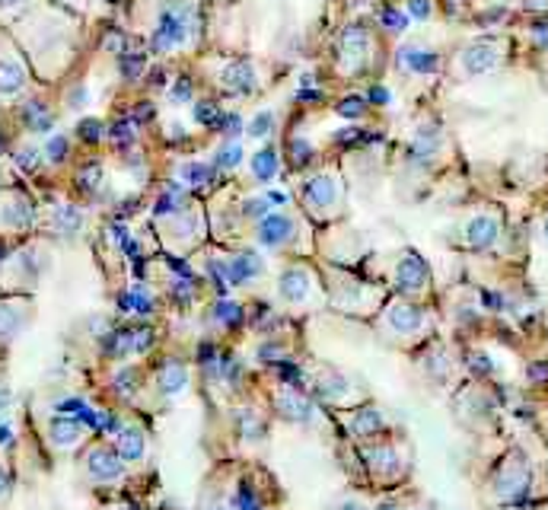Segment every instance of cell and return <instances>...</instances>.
I'll return each mask as SVG.
<instances>
[{
    "label": "cell",
    "mask_w": 548,
    "mask_h": 510,
    "mask_svg": "<svg viewBox=\"0 0 548 510\" xmlns=\"http://www.w3.org/2000/svg\"><path fill=\"white\" fill-rule=\"evenodd\" d=\"M13 29L16 48L23 51L32 73L39 80H55L71 67L73 42H77V23L71 19V13L42 4L39 10L23 16Z\"/></svg>",
    "instance_id": "obj_1"
},
{
    "label": "cell",
    "mask_w": 548,
    "mask_h": 510,
    "mask_svg": "<svg viewBox=\"0 0 548 510\" xmlns=\"http://www.w3.org/2000/svg\"><path fill=\"white\" fill-rule=\"evenodd\" d=\"M376 332L398 348H421V342L434 332V316L421 300L392 297L376 313Z\"/></svg>",
    "instance_id": "obj_2"
},
{
    "label": "cell",
    "mask_w": 548,
    "mask_h": 510,
    "mask_svg": "<svg viewBox=\"0 0 548 510\" xmlns=\"http://www.w3.org/2000/svg\"><path fill=\"white\" fill-rule=\"evenodd\" d=\"M322 290H326V300L335 310L351 313V316H376L386 303V290L380 284H370V281L358 278L344 268H335V265L322 271Z\"/></svg>",
    "instance_id": "obj_3"
},
{
    "label": "cell",
    "mask_w": 548,
    "mask_h": 510,
    "mask_svg": "<svg viewBox=\"0 0 548 510\" xmlns=\"http://www.w3.org/2000/svg\"><path fill=\"white\" fill-rule=\"evenodd\" d=\"M306 392L316 398L319 406H328L335 412L370 402V392H367L364 382L335 364H313L306 370Z\"/></svg>",
    "instance_id": "obj_4"
},
{
    "label": "cell",
    "mask_w": 548,
    "mask_h": 510,
    "mask_svg": "<svg viewBox=\"0 0 548 510\" xmlns=\"http://www.w3.org/2000/svg\"><path fill=\"white\" fill-rule=\"evenodd\" d=\"M274 297H278L281 306L290 313L316 310V306L326 303L322 274L306 262H287L284 268L274 274Z\"/></svg>",
    "instance_id": "obj_5"
},
{
    "label": "cell",
    "mask_w": 548,
    "mask_h": 510,
    "mask_svg": "<svg viewBox=\"0 0 548 510\" xmlns=\"http://www.w3.org/2000/svg\"><path fill=\"white\" fill-rule=\"evenodd\" d=\"M507 39L501 35H485V39H472L459 48L450 61V73L462 83H472V80L491 77L504 67L507 61Z\"/></svg>",
    "instance_id": "obj_6"
},
{
    "label": "cell",
    "mask_w": 548,
    "mask_h": 510,
    "mask_svg": "<svg viewBox=\"0 0 548 510\" xmlns=\"http://www.w3.org/2000/svg\"><path fill=\"white\" fill-rule=\"evenodd\" d=\"M360 460H364V469L370 475L374 485H398L402 478L412 469V453H408L405 444L392 440V434L376 440H364L360 444Z\"/></svg>",
    "instance_id": "obj_7"
},
{
    "label": "cell",
    "mask_w": 548,
    "mask_h": 510,
    "mask_svg": "<svg viewBox=\"0 0 548 510\" xmlns=\"http://www.w3.org/2000/svg\"><path fill=\"white\" fill-rule=\"evenodd\" d=\"M300 205L310 217L319 220H335L344 211V182L335 169H316L303 179Z\"/></svg>",
    "instance_id": "obj_8"
},
{
    "label": "cell",
    "mask_w": 548,
    "mask_h": 510,
    "mask_svg": "<svg viewBox=\"0 0 548 510\" xmlns=\"http://www.w3.org/2000/svg\"><path fill=\"white\" fill-rule=\"evenodd\" d=\"M533 488V466L526 460V453L510 450L498 466H494L491 478H488V494L494 504H520Z\"/></svg>",
    "instance_id": "obj_9"
},
{
    "label": "cell",
    "mask_w": 548,
    "mask_h": 510,
    "mask_svg": "<svg viewBox=\"0 0 548 510\" xmlns=\"http://www.w3.org/2000/svg\"><path fill=\"white\" fill-rule=\"evenodd\" d=\"M195 39V10L185 0H169L166 7H159L157 26H153V48L163 55L182 51Z\"/></svg>",
    "instance_id": "obj_10"
},
{
    "label": "cell",
    "mask_w": 548,
    "mask_h": 510,
    "mask_svg": "<svg viewBox=\"0 0 548 510\" xmlns=\"http://www.w3.org/2000/svg\"><path fill=\"white\" fill-rule=\"evenodd\" d=\"M255 243L268 252H300V239L306 233V220L290 211H268L262 220L252 223Z\"/></svg>",
    "instance_id": "obj_11"
},
{
    "label": "cell",
    "mask_w": 548,
    "mask_h": 510,
    "mask_svg": "<svg viewBox=\"0 0 548 510\" xmlns=\"http://www.w3.org/2000/svg\"><path fill=\"white\" fill-rule=\"evenodd\" d=\"M390 287L398 297L424 300L430 294V268L414 249H398L390 259Z\"/></svg>",
    "instance_id": "obj_12"
},
{
    "label": "cell",
    "mask_w": 548,
    "mask_h": 510,
    "mask_svg": "<svg viewBox=\"0 0 548 510\" xmlns=\"http://www.w3.org/2000/svg\"><path fill=\"white\" fill-rule=\"evenodd\" d=\"M157 230H159V236H163V243H166V249L182 255L201 243V236H205V220H201V211L182 205V207H175V211H169V214H159Z\"/></svg>",
    "instance_id": "obj_13"
},
{
    "label": "cell",
    "mask_w": 548,
    "mask_h": 510,
    "mask_svg": "<svg viewBox=\"0 0 548 510\" xmlns=\"http://www.w3.org/2000/svg\"><path fill=\"white\" fill-rule=\"evenodd\" d=\"M80 466H83V475L96 488H119L127 478V466L121 462V456L115 453V446L109 440H93L80 456Z\"/></svg>",
    "instance_id": "obj_14"
},
{
    "label": "cell",
    "mask_w": 548,
    "mask_h": 510,
    "mask_svg": "<svg viewBox=\"0 0 548 510\" xmlns=\"http://www.w3.org/2000/svg\"><path fill=\"white\" fill-rule=\"evenodd\" d=\"M32 80H35V73H32L23 51H19L13 42H4V45H0V103H16V99H23L32 89Z\"/></svg>",
    "instance_id": "obj_15"
},
{
    "label": "cell",
    "mask_w": 548,
    "mask_h": 510,
    "mask_svg": "<svg viewBox=\"0 0 548 510\" xmlns=\"http://www.w3.org/2000/svg\"><path fill=\"white\" fill-rule=\"evenodd\" d=\"M376 39L367 26H348L338 39V71L344 77H358L374 64Z\"/></svg>",
    "instance_id": "obj_16"
},
{
    "label": "cell",
    "mask_w": 548,
    "mask_h": 510,
    "mask_svg": "<svg viewBox=\"0 0 548 510\" xmlns=\"http://www.w3.org/2000/svg\"><path fill=\"white\" fill-rule=\"evenodd\" d=\"M4 284L10 290H32L39 284V278L48 271V252L42 246H23L16 249L4 262Z\"/></svg>",
    "instance_id": "obj_17"
},
{
    "label": "cell",
    "mask_w": 548,
    "mask_h": 510,
    "mask_svg": "<svg viewBox=\"0 0 548 510\" xmlns=\"http://www.w3.org/2000/svg\"><path fill=\"white\" fill-rule=\"evenodd\" d=\"M501 230H504L501 211H494V207H482V211H472L469 217H462L459 243H462V249L485 252V249L498 246Z\"/></svg>",
    "instance_id": "obj_18"
},
{
    "label": "cell",
    "mask_w": 548,
    "mask_h": 510,
    "mask_svg": "<svg viewBox=\"0 0 548 510\" xmlns=\"http://www.w3.org/2000/svg\"><path fill=\"white\" fill-rule=\"evenodd\" d=\"M35 223H39V211L26 191H0V233L19 236V233H29Z\"/></svg>",
    "instance_id": "obj_19"
},
{
    "label": "cell",
    "mask_w": 548,
    "mask_h": 510,
    "mask_svg": "<svg viewBox=\"0 0 548 510\" xmlns=\"http://www.w3.org/2000/svg\"><path fill=\"white\" fill-rule=\"evenodd\" d=\"M335 414L344 421V430H348L351 437H358L360 444H364V440H376V437L392 434V428H390V421H386L382 408L370 406V402L354 406V408H344V412H335Z\"/></svg>",
    "instance_id": "obj_20"
},
{
    "label": "cell",
    "mask_w": 548,
    "mask_h": 510,
    "mask_svg": "<svg viewBox=\"0 0 548 510\" xmlns=\"http://www.w3.org/2000/svg\"><path fill=\"white\" fill-rule=\"evenodd\" d=\"M191 382V367L179 358H166L159 367H153L147 374V390H153L157 398H175L179 392L189 390Z\"/></svg>",
    "instance_id": "obj_21"
},
{
    "label": "cell",
    "mask_w": 548,
    "mask_h": 510,
    "mask_svg": "<svg viewBox=\"0 0 548 510\" xmlns=\"http://www.w3.org/2000/svg\"><path fill=\"white\" fill-rule=\"evenodd\" d=\"M112 446H115V453L121 456V462H125L127 469H141L143 462L151 460V434H147V428L141 421L121 424Z\"/></svg>",
    "instance_id": "obj_22"
},
{
    "label": "cell",
    "mask_w": 548,
    "mask_h": 510,
    "mask_svg": "<svg viewBox=\"0 0 548 510\" xmlns=\"http://www.w3.org/2000/svg\"><path fill=\"white\" fill-rule=\"evenodd\" d=\"M223 274L233 287H255L259 281L268 278V265L255 249H239L223 262Z\"/></svg>",
    "instance_id": "obj_23"
},
{
    "label": "cell",
    "mask_w": 548,
    "mask_h": 510,
    "mask_svg": "<svg viewBox=\"0 0 548 510\" xmlns=\"http://www.w3.org/2000/svg\"><path fill=\"white\" fill-rule=\"evenodd\" d=\"M498 414V402L485 386H469L459 392V418L469 428H482V424H494Z\"/></svg>",
    "instance_id": "obj_24"
},
{
    "label": "cell",
    "mask_w": 548,
    "mask_h": 510,
    "mask_svg": "<svg viewBox=\"0 0 548 510\" xmlns=\"http://www.w3.org/2000/svg\"><path fill=\"white\" fill-rule=\"evenodd\" d=\"M45 437L58 453H73L80 444H87L89 440V428L80 421V418H71V414H55V418L48 421Z\"/></svg>",
    "instance_id": "obj_25"
},
{
    "label": "cell",
    "mask_w": 548,
    "mask_h": 510,
    "mask_svg": "<svg viewBox=\"0 0 548 510\" xmlns=\"http://www.w3.org/2000/svg\"><path fill=\"white\" fill-rule=\"evenodd\" d=\"M220 87L233 96H252L259 89V67L249 58L227 61L220 71Z\"/></svg>",
    "instance_id": "obj_26"
},
{
    "label": "cell",
    "mask_w": 548,
    "mask_h": 510,
    "mask_svg": "<svg viewBox=\"0 0 548 510\" xmlns=\"http://www.w3.org/2000/svg\"><path fill=\"white\" fill-rule=\"evenodd\" d=\"M268 424H271V418L265 412H259L255 406H239L236 412H233L230 428L236 430V437L243 440V444H262V440L268 437Z\"/></svg>",
    "instance_id": "obj_27"
},
{
    "label": "cell",
    "mask_w": 548,
    "mask_h": 510,
    "mask_svg": "<svg viewBox=\"0 0 548 510\" xmlns=\"http://www.w3.org/2000/svg\"><path fill=\"white\" fill-rule=\"evenodd\" d=\"M418 367H421V374L428 376L430 382H437V386L450 382L456 374V360L450 358V351H446L444 344H430V348H424L421 354H418Z\"/></svg>",
    "instance_id": "obj_28"
},
{
    "label": "cell",
    "mask_w": 548,
    "mask_h": 510,
    "mask_svg": "<svg viewBox=\"0 0 548 510\" xmlns=\"http://www.w3.org/2000/svg\"><path fill=\"white\" fill-rule=\"evenodd\" d=\"M29 316H32V306L26 300H19V297L0 300V342L4 344L13 342L16 335L29 326Z\"/></svg>",
    "instance_id": "obj_29"
},
{
    "label": "cell",
    "mask_w": 548,
    "mask_h": 510,
    "mask_svg": "<svg viewBox=\"0 0 548 510\" xmlns=\"http://www.w3.org/2000/svg\"><path fill=\"white\" fill-rule=\"evenodd\" d=\"M87 227V214H83V207L77 205H55L48 211V230L58 233V236H77L80 230Z\"/></svg>",
    "instance_id": "obj_30"
},
{
    "label": "cell",
    "mask_w": 548,
    "mask_h": 510,
    "mask_svg": "<svg viewBox=\"0 0 548 510\" xmlns=\"http://www.w3.org/2000/svg\"><path fill=\"white\" fill-rule=\"evenodd\" d=\"M398 67L408 73H434L440 67V58L421 45H408L398 51Z\"/></svg>",
    "instance_id": "obj_31"
},
{
    "label": "cell",
    "mask_w": 548,
    "mask_h": 510,
    "mask_svg": "<svg viewBox=\"0 0 548 510\" xmlns=\"http://www.w3.org/2000/svg\"><path fill=\"white\" fill-rule=\"evenodd\" d=\"M249 173H252L255 182H274L281 173V153L274 147H262L249 157Z\"/></svg>",
    "instance_id": "obj_32"
},
{
    "label": "cell",
    "mask_w": 548,
    "mask_h": 510,
    "mask_svg": "<svg viewBox=\"0 0 548 510\" xmlns=\"http://www.w3.org/2000/svg\"><path fill=\"white\" fill-rule=\"evenodd\" d=\"M42 0H0V23L16 26L23 16H29L32 10H39Z\"/></svg>",
    "instance_id": "obj_33"
},
{
    "label": "cell",
    "mask_w": 548,
    "mask_h": 510,
    "mask_svg": "<svg viewBox=\"0 0 548 510\" xmlns=\"http://www.w3.org/2000/svg\"><path fill=\"white\" fill-rule=\"evenodd\" d=\"M274 128H278V119H274V112L271 109H259L249 119L246 125V135L252 137V141H268L271 135H274Z\"/></svg>",
    "instance_id": "obj_34"
},
{
    "label": "cell",
    "mask_w": 548,
    "mask_h": 510,
    "mask_svg": "<svg viewBox=\"0 0 548 510\" xmlns=\"http://www.w3.org/2000/svg\"><path fill=\"white\" fill-rule=\"evenodd\" d=\"M239 163H243V143L227 141L220 151H217V166L220 169H236Z\"/></svg>",
    "instance_id": "obj_35"
},
{
    "label": "cell",
    "mask_w": 548,
    "mask_h": 510,
    "mask_svg": "<svg viewBox=\"0 0 548 510\" xmlns=\"http://www.w3.org/2000/svg\"><path fill=\"white\" fill-rule=\"evenodd\" d=\"M195 119L201 125H214V121H220V109H214V103H201L195 105Z\"/></svg>",
    "instance_id": "obj_36"
},
{
    "label": "cell",
    "mask_w": 548,
    "mask_h": 510,
    "mask_svg": "<svg viewBox=\"0 0 548 510\" xmlns=\"http://www.w3.org/2000/svg\"><path fill=\"white\" fill-rule=\"evenodd\" d=\"M412 16H418V19H428V16H430V0H412Z\"/></svg>",
    "instance_id": "obj_37"
},
{
    "label": "cell",
    "mask_w": 548,
    "mask_h": 510,
    "mask_svg": "<svg viewBox=\"0 0 548 510\" xmlns=\"http://www.w3.org/2000/svg\"><path fill=\"white\" fill-rule=\"evenodd\" d=\"M335 510H370V507H367V504L360 501V498H344V501L338 504Z\"/></svg>",
    "instance_id": "obj_38"
},
{
    "label": "cell",
    "mask_w": 548,
    "mask_h": 510,
    "mask_svg": "<svg viewBox=\"0 0 548 510\" xmlns=\"http://www.w3.org/2000/svg\"><path fill=\"white\" fill-rule=\"evenodd\" d=\"M51 4H58V7H64V10H83L87 0H51Z\"/></svg>",
    "instance_id": "obj_39"
},
{
    "label": "cell",
    "mask_w": 548,
    "mask_h": 510,
    "mask_svg": "<svg viewBox=\"0 0 548 510\" xmlns=\"http://www.w3.org/2000/svg\"><path fill=\"white\" fill-rule=\"evenodd\" d=\"M7 491H10V475H7V469L0 466V498H7Z\"/></svg>",
    "instance_id": "obj_40"
},
{
    "label": "cell",
    "mask_w": 548,
    "mask_h": 510,
    "mask_svg": "<svg viewBox=\"0 0 548 510\" xmlns=\"http://www.w3.org/2000/svg\"><path fill=\"white\" fill-rule=\"evenodd\" d=\"M539 233H542V239H545V246H548V214L539 220Z\"/></svg>",
    "instance_id": "obj_41"
},
{
    "label": "cell",
    "mask_w": 548,
    "mask_h": 510,
    "mask_svg": "<svg viewBox=\"0 0 548 510\" xmlns=\"http://www.w3.org/2000/svg\"><path fill=\"white\" fill-rule=\"evenodd\" d=\"M4 42H7V39H4V35H0V45H4Z\"/></svg>",
    "instance_id": "obj_42"
},
{
    "label": "cell",
    "mask_w": 548,
    "mask_h": 510,
    "mask_svg": "<svg viewBox=\"0 0 548 510\" xmlns=\"http://www.w3.org/2000/svg\"><path fill=\"white\" fill-rule=\"evenodd\" d=\"M456 510H462V507H456Z\"/></svg>",
    "instance_id": "obj_43"
}]
</instances>
